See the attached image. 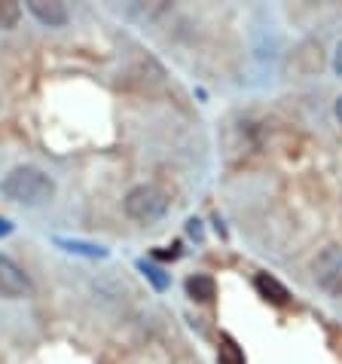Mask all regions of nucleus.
I'll list each match as a JSON object with an SVG mask.
<instances>
[{"mask_svg":"<svg viewBox=\"0 0 342 364\" xmlns=\"http://www.w3.org/2000/svg\"><path fill=\"white\" fill-rule=\"evenodd\" d=\"M0 193L22 205H43L55 196V181L34 166H18L0 181Z\"/></svg>","mask_w":342,"mask_h":364,"instance_id":"obj_1","label":"nucleus"},{"mask_svg":"<svg viewBox=\"0 0 342 364\" xmlns=\"http://www.w3.org/2000/svg\"><path fill=\"white\" fill-rule=\"evenodd\" d=\"M123 208L126 215L138 220V224H153V220L165 218L168 211V199L159 187H150V184H140L135 190H128V196L123 199Z\"/></svg>","mask_w":342,"mask_h":364,"instance_id":"obj_2","label":"nucleus"},{"mask_svg":"<svg viewBox=\"0 0 342 364\" xmlns=\"http://www.w3.org/2000/svg\"><path fill=\"white\" fill-rule=\"evenodd\" d=\"M315 285L330 297H342V245H327L324 251H318L315 264Z\"/></svg>","mask_w":342,"mask_h":364,"instance_id":"obj_3","label":"nucleus"},{"mask_svg":"<svg viewBox=\"0 0 342 364\" xmlns=\"http://www.w3.org/2000/svg\"><path fill=\"white\" fill-rule=\"evenodd\" d=\"M31 294V279L25 276V269L16 264L13 257L0 255V297L4 300H18Z\"/></svg>","mask_w":342,"mask_h":364,"instance_id":"obj_4","label":"nucleus"},{"mask_svg":"<svg viewBox=\"0 0 342 364\" xmlns=\"http://www.w3.org/2000/svg\"><path fill=\"white\" fill-rule=\"evenodd\" d=\"M28 13L46 28H65L67 18H70L67 6L58 4V0H31V4H28Z\"/></svg>","mask_w":342,"mask_h":364,"instance_id":"obj_5","label":"nucleus"},{"mask_svg":"<svg viewBox=\"0 0 342 364\" xmlns=\"http://www.w3.org/2000/svg\"><path fill=\"white\" fill-rule=\"evenodd\" d=\"M254 288H257V294L269 300V303H275V306H285V303L290 300V291L281 285L278 279H272L269 272H260V276L254 279Z\"/></svg>","mask_w":342,"mask_h":364,"instance_id":"obj_6","label":"nucleus"},{"mask_svg":"<svg viewBox=\"0 0 342 364\" xmlns=\"http://www.w3.org/2000/svg\"><path fill=\"white\" fill-rule=\"evenodd\" d=\"M58 248L67 251V255H79V257H107L104 245H95V242H83V239H67V236H55L53 239Z\"/></svg>","mask_w":342,"mask_h":364,"instance_id":"obj_7","label":"nucleus"},{"mask_svg":"<svg viewBox=\"0 0 342 364\" xmlns=\"http://www.w3.org/2000/svg\"><path fill=\"white\" fill-rule=\"evenodd\" d=\"M187 294L196 303H211L217 297V285H214L211 276H189L187 279Z\"/></svg>","mask_w":342,"mask_h":364,"instance_id":"obj_8","label":"nucleus"},{"mask_svg":"<svg viewBox=\"0 0 342 364\" xmlns=\"http://www.w3.org/2000/svg\"><path fill=\"white\" fill-rule=\"evenodd\" d=\"M217 364H248L245 349L236 343V337L220 333V346H217Z\"/></svg>","mask_w":342,"mask_h":364,"instance_id":"obj_9","label":"nucleus"},{"mask_svg":"<svg viewBox=\"0 0 342 364\" xmlns=\"http://www.w3.org/2000/svg\"><path fill=\"white\" fill-rule=\"evenodd\" d=\"M18 18H22V6H18L16 0H0V31L16 28Z\"/></svg>","mask_w":342,"mask_h":364,"instance_id":"obj_10","label":"nucleus"},{"mask_svg":"<svg viewBox=\"0 0 342 364\" xmlns=\"http://www.w3.org/2000/svg\"><path fill=\"white\" fill-rule=\"evenodd\" d=\"M138 269L144 272V276H147L150 282H153V288H156V291H165V288H168V276H165V272L159 269L156 264H147V260H138Z\"/></svg>","mask_w":342,"mask_h":364,"instance_id":"obj_11","label":"nucleus"},{"mask_svg":"<svg viewBox=\"0 0 342 364\" xmlns=\"http://www.w3.org/2000/svg\"><path fill=\"white\" fill-rule=\"evenodd\" d=\"M333 70H336V77H342V40H339V46L333 53Z\"/></svg>","mask_w":342,"mask_h":364,"instance_id":"obj_12","label":"nucleus"},{"mask_svg":"<svg viewBox=\"0 0 342 364\" xmlns=\"http://www.w3.org/2000/svg\"><path fill=\"white\" fill-rule=\"evenodd\" d=\"M9 232H13V224L6 218H0V236H9Z\"/></svg>","mask_w":342,"mask_h":364,"instance_id":"obj_13","label":"nucleus"},{"mask_svg":"<svg viewBox=\"0 0 342 364\" xmlns=\"http://www.w3.org/2000/svg\"><path fill=\"white\" fill-rule=\"evenodd\" d=\"M333 110H336V119H339V126H342V95L336 98V107Z\"/></svg>","mask_w":342,"mask_h":364,"instance_id":"obj_14","label":"nucleus"}]
</instances>
